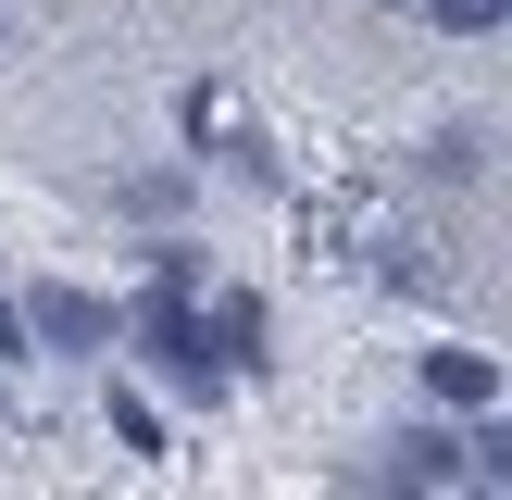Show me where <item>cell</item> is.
I'll return each mask as SVG.
<instances>
[{"label":"cell","instance_id":"obj_4","mask_svg":"<svg viewBox=\"0 0 512 500\" xmlns=\"http://www.w3.org/2000/svg\"><path fill=\"white\" fill-rule=\"evenodd\" d=\"M388 488H463V438H450V425L400 438V450H388Z\"/></svg>","mask_w":512,"mask_h":500},{"label":"cell","instance_id":"obj_11","mask_svg":"<svg viewBox=\"0 0 512 500\" xmlns=\"http://www.w3.org/2000/svg\"><path fill=\"white\" fill-rule=\"evenodd\" d=\"M388 13H413V0H388Z\"/></svg>","mask_w":512,"mask_h":500},{"label":"cell","instance_id":"obj_5","mask_svg":"<svg viewBox=\"0 0 512 500\" xmlns=\"http://www.w3.org/2000/svg\"><path fill=\"white\" fill-rule=\"evenodd\" d=\"M113 438H125V450H138V463H163V413H150V400H138V388H113Z\"/></svg>","mask_w":512,"mask_h":500},{"label":"cell","instance_id":"obj_8","mask_svg":"<svg viewBox=\"0 0 512 500\" xmlns=\"http://www.w3.org/2000/svg\"><path fill=\"white\" fill-rule=\"evenodd\" d=\"M425 163H438V175H450V188H463V175H475V163H488V138H475V125H450V138H438V150H425Z\"/></svg>","mask_w":512,"mask_h":500},{"label":"cell","instance_id":"obj_2","mask_svg":"<svg viewBox=\"0 0 512 500\" xmlns=\"http://www.w3.org/2000/svg\"><path fill=\"white\" fill-rule=\"evenodd\" d=\"M13 313H25V338H50V350H100L113 338V313H100L88 288H38V300H13Z\"/></svg>","mask_w":512,"mask_h":500},{"label":"cell","instance_id":"obj_9","mask_svg":"<svg viewBox=\"0 0 512 500\" xmlns=\"http://www.w3.org/2000/svg\"><path fill=\"white\" fill-rule=\"evenodd\" d=\"M13 350H25V313H13V288H0V363H13Z\"/></svg>","mask_w":512,"mask_h":500},{"label":"cell","instance_id":"obj_3","mask_svg":"<svg viewBox=\"0 0 512 500\" xmlns=\"http://www.w3.org/2000/svg\"><path fill=\"white\" fill-rule=\"evenodd\" d=\"M425 388H438L450 413H488V400H500V363H488V350H425Z\"/></svg>","mask_w":512,"mask_h":500},{"label":"cell","instance_id":"obj_10","mask_svg":"<svg viewBox=\"0 0 512 500\" xmlns=\"http://www.w3.org/2000/svg\"><path fill=\"white\" fill-rule=\"evenodd\" d=\"M0 413H13V375H0Z\"/></svg>","mask_w":512,"mask_h":500},{"label":"cell","instance_id":"obj_7","mask_svg":"<svg viewBox=\"0 0 512 500\" xmlns=\"http://www.w3.org/2000/svg\"><path fill=\"white\" fill-rule=\"evenodd\" d=\"M213 338H225V350H238V363H250V350H263V300L238 288V300H225V313H213Z\"/></svg>","mask_w":512,"mask_h":500},{"label":"cell","instance_id":"obj_6","mask_svg":"<svg viewBox=\"0 0 512 500\" xmlns=\"http://www.w3.org/2000/svg\"><path fill=\"white\" fill-rule=\"evenodd\" d=\"M425 13H438L450 38H488V25H512V0H425Z\"/></svg>","mask_w":512,"mask_h":500},{"label":"cell","instance_id":"obj_1","mask_svg":"<svg viewBox=\"0 0 512 500\" xmlns=\"http://www.w3.org/2000/svg\"><path fill=\"white\" fill-rule=\"evenodd\" d=\"M125 338L150 350V375H163V388H188V400H213V388H225V363H213V313H200V288H150L138 313H125Z\"/></svg>","mask_w":512,"mask_h":500}]
</instances>
